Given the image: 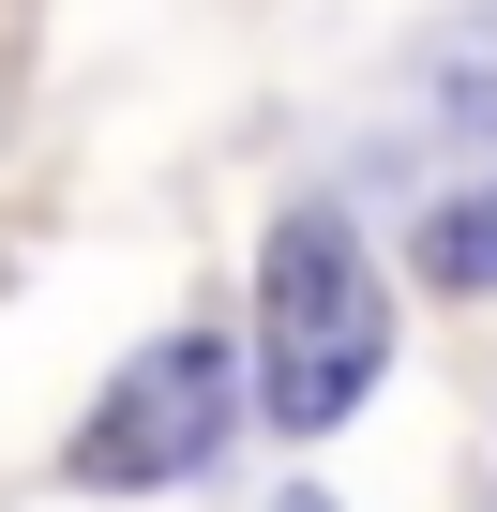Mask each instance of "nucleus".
Wrapping results in <instances>:
<instances>
[{"mask_svg":"<svg viewBox=\"0 0 497 512\" xmlns=\"http://www.w3.org/2000/svg\"><path fill=\"white\" fill-rule=\"evenodd\" d=\"M377 362H392V302L362 272V241L332 211H287L272 256H257V407L287 437H332L377 392Z\"/></svg>","mask_w":497,"mask_h":512,"instance_id":"1","label":"nucleus"},{"mask_svg":"<svg viewBox=\"0 0 497 512\" xmlns=\"http://www.w3.org/2000/svg\"><path fill=\"white\" fill-rule=\"evenodd\" d=\"M226 407H241V362H226L211 332H166V347H136V362H121V392L91 407V437H76V482H91V497L196 482V467L226 452Z\"/></svg>","mask_w":497,"mask_h":512,"instance_id":"2","label":"nucleus"},{"mask_svg":"<svg viewBox=\"0 0 497 512\" xmlns=\"http://www.w3.org/2000/svg\"><path fill=\"white\" fill-rule=\"evenodd\" d=\"M437 136H497V31H452L437 46V106H422Z\"/></svg>","mask_w":497,"mask_h":512,"instance_id":"3","label":"nucleus"},{"mask_svg":"<svg viewBox=\"0 0 497 512\" xmlns=\"http://www.w3.org/2000/svg\"><path fill=\"white\" fill-rule=\"evenodd\" d=\"M422 272H437V287H497V181L452 196V211L422 226Z\"/></svg>","mask_w":497,"mask_h":512,"instance_id":"4","label":"nucleus"}]
</instances>
